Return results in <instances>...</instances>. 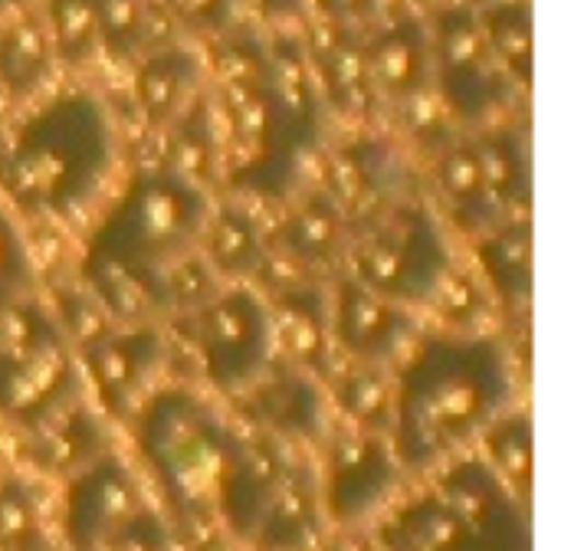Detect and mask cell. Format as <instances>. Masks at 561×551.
<instances>
[{
	"label": "cell",
	"mask_w": 561,
	"mask_h": 551,
	"mask_svg": "<svg viewBox=\"0 0 561 551\" xmlns=\"http://www.w3.org/2000/svg\"><path fill=\"white\" fill-rule=\"evenodd\" d=\"M431 85L447 115L460 122H483L513 99V82L490 56L477 7L444 3L434 13Z\"/></svg>",
	"instance_id": "cell-10"
},
{
	"label": "cell",
	"mask_w": 561,
	"mask_h": 551,
	"mask_svg": "<svg viewBox=\"0 0 561 551\" xmlns=\"http://www.w3.org/2000/svg\"><path fill=\"white\" fill-rule=\"evenodd\" d=\"M348 230L342 207L325 191H312L279 227L276 246L296 269H322L345 260Z\"/></svg>",
	"instance_id": "cell-22"
},
{
	"label": "cell",
	"mask_w": 561,
	"mask_h": 551,
	"mask_svg": "<svg viewBox=\"0 0 561 551\" xmlns=\"http://www.w3.org/2000/svg\"><path fill=\"white\" fill-rule=\"evenodd\" d=\"M401 473L404 470L381 434H342L329 450L325 477L319 483L322 509L339 526H355L388 503Z\"/></svg>",
	"instance_id": "cell-11"
},
{
	"label": "cell",
	"mask_w": 561,
	"mask_h": 551,
	"mask_svg": "<svg viewBox=\"0 0 561 551\" xmlns=\"http://www.w3.org/2000/svg\"><path fill=\"white\" fill-rule=\"evenodd\" d=\"M204 378L217 391L256 384L273 355L270 306L253 289H217L204 306L181 315Z\"/></svg>",
	"instance_id": "cell-9"
},
{
	"label": "cell",
	"mask_w": 561,
	"mask_h": 551,
	"mask_svg": "<svg viewBox=\"0 0 561 551\" xmlns=\"http://www.w3.org/2000/svg\"><path fill=\"white\" fill-rule=\"evenodd\" d=\"M312 7L325 23H339V26L365 23L378 13V0H312Z\"/></svg>",
	"instance_id": "cell-39"
},
{
	"label": "cell",
	"mask_w": 561,
	"mask_h": 551,
	"mask_svg": "<svg viewBox=\"0 0 561 551\" xmlns=\"http://www.w3.org/2000/svg\"><path fill=\"white\" fill-rule=\"evenodd\" d=\"M322 551H375L371 542H362V539H339V542H332L329 549Z\"/></svg>",
	"instance_id": "cell-40"
},
{
	"label": "cell",
	"mask_w": 561,
	"mask_h": 551,
	"mask_svg": "<svg viewBox=\"0 0 561 551\" xmlns=\"http://www.w3.org/2000/svg\"><path fill=\"white\" fill-rule=\"evenodd\" d=\"M322 526V496L319 480L302 467L283 457V467L266 496L263 516L256 523L253 542L266 551H306Z\"/></svg>",
	"instance_id": "cell-18"
},
{
	"label": "cell",
	"mask_w": 561,
	"mask_h": 551,
	"mask_svg": "<svg viewBox=\"0 0 561 551\" xmlns=\"http://www.w3.org/2000/svg\"><path fill=\"white\" fill-rule=\"evenodd\" d=\"M220 115L227 131V174L233 187L283 197L296 177L299 154L312 148L306 131L279 102L266 79L263 43L237 36L217 46Z\"/></svg>",
	"instance_id": "cell-6"
},
{
	"label": "cell",
	"mask_w": 561,
	"mask_h": 551,
	"mask_svg": "<svg viewBox=\"0 0 561 551\" xmlns=\"http://www.w3.org/2000/svg\"><path fill=\"white\" fill-rule=\"evenodd\" d=\"M345 260L355 283L398 306L431 302L454 279V253L437 217L408 197L352 223Z\"/></svg>",
	"instance_id": "cell-7"
},
{
	"label": "cell",
	"mask_w": 561,
	"mask_h": 551,
	"mask_svg": "<svg viewBox=\"0 0 561 551\" xmlns=\"http://www.w3.org/2000/svg\"><path fill=\"white\" fill-rule=\"evenodd\" d=\"M204 260L217 276H250L266 266V240L253 214L243 207L210 210L204 223Z\"/></svg>",
	"instance_id": "cell-28"
},
{
	"label": "cell",
	"mask_w": 561,
	"mask_h": 551,
	"mask_svg": "<svg viewBox=\"0 0 561 551\" xmlns=\"http://www.w3.org/2000/svg\"><path fill=\"white\" fill-rule=\"evenodd\" d=\"M431 3H440L444 7V3H467V0H431Z\"/></svg>",
	"instance_id": "cell-43"
},
{
	"label": "cell",
	"mask_w": 561,
	"mask_h": 551,
	"mask_svg": "<svg viewBox=\"0 0 561 551\" xmlns=\"http://www.w3.org/2000/svg\"><path fill=\"white\" fill-rule=\"evenodd\" d=\"M483 191L500 223L529 217V148L519 128H496L473 141Z\"/></svg>",
	"instance_id": "cell-23"
},
{
	"label": "cell",
	"mask_w": 561,
	"mask_h": 551,
	"mask_svg": "<svg viewBox=\"0 0 561 551\" xmlns=\"http://www.w3.org/2000/svg\"><path fill=\"white\" fill-rule=\"evenodd\" d=\"M247 411L256 424L289 440H319L325 401L306 371H279L247 388Z\"/></svg>",
	"instance_id": "cell-21"
},
{
	"label": "cell",
	"mask_w": 561,
	"mask_h": 551,
	"mask_svg": "<svg viewBox=\"0 0 561 551\" xmlns=\"http://www.w3.org/2000/svg\"><path fill=\"white\" fill-rule=\"evenodd\" d=\"M53 39L39 16H16L0 26V89L30 99L53 72Z\"/></svg>",
	"instance_id": "cell-27"
},
{
	"label": "cell",
	"mask_w": 561,
	"mask_h": 551,
	"mask_svg": "<svg viewBox=\"0 0 561 551\" xmlns=\"http://www.w3.org/2000/svg\"><path fill=\"white\" fill-rule=\"evenodd\" d=\"M201 95V62L171 43L138 59L135 105L151 128H171Z\"/></svg>",
	"instance_id": "cell-20"
},
{
	"label": "cell",
	"mask_w": 561,
	"mask_h": 551,
	"mask_svg": "<svg viewBox=\"0 0 561 551\" xmlns=\"http://www.w3.org/2000/svg\"><path fill=\"white\" fill-rule=\"evenodd\" d=\"M273 13H296L302 7V0H266Z\"/></svg>",
	"instance_id": "cell-41"
},
{
	"label": "cell",
	"mask_w": 561,
	"mask_h": 551,
	"mask_svg": "<svg viewBox=\"0 0 561 551\" xmlns=\"http://www.w3.org/2000/svg\"><path fill=\"white\" fill-rule=\"evenodd\" d=\"M115 125L89 92H66L0 141V194L23 214L69 217L115 168Z\"/></svg>",
	"instance_id": "cell-3"
},
{
	"label": "cell",
	"mask_w": 561,
	"mask_h": 551,
	"mask_svg": "<svg viewBox=\"0 0 561 551\" xmlns=\"http://www.w3.org/2000/svg\"><path fill=\"white\" fill-rule=\"evenodd\" d=\"M56 306H59V309H56V322H59V329H62L69 348L85 352V348H92L99 338H105V335L115 329L112 315L102 309V302H99L82 283H79V286L59 289Z\"/></svg>",
	"instance_id": "cell-35"
},
{
	"label": "cell",
	"mask_w": 561,
	"mask_h": 551,
	"mask_svg": "<svg viewBox=\"0 0 561 551\" xmlns=\"http://www.w3.org/2000/svg\"><path fill=\"white\" fill-rule=\"evenodd\" d=\"M477 260L486 286L506 309H526L533 299V223L529 217L500 223L477 237Z\"/></svg>",
	"instance_id": "cell-25"
},
{
	"label": "cell",
	"mask_w": 561,
	"mask_h": 551,
	"mask_svg": "<svg viewBox=\"0 0 561 551\" xmlns=\"http://www.w3.org/2000/svg\"><path fill=\"white\" fill-rule=\"evenodd\" d=\"M43 23L49 30L56 59L69 66H82L102 53L99 16H95L92 0H46Z\"/></svg>",
	"instance_id": "cell-32"
},
{
	"label": "cell",
	"mask_w": 561,
	"mask_h": 551,
	"mask_svg": "<svg viewBox=\"0 0 561 551\" xmlns=\"http://www.w3.org/2000/svg\"><path fill=\"white\" fill-rule=\"evenodd\" d=\"M490 467L493 473L529 506V483H533V427L526 414H503L490 431Z\"/></svg>",
	"instance_id": "cell-33"
},
{
	"label": "cell",
	"mask_w": 561,
	"mask_h": 551,
	"mask_svg": "<svg viewBox=\"0 0 561 551\" xmlns=\"http://www.w3.org/2000/svg\"><path fill=\"white\" fill-rule=\"evenodd\" d=\"M437 187L450 207V217L457 230L467 237H483L500 227V220L490 210L483 177H480V161L473 151V141L467 145H450L437 158Z\"/></svg>",
	"instance_id": "cell-29"
},
{
	"label": "cell",
	"mask_w": 561,
	"mask_h": 551,
	"mask_svg": "<svg viewBox=\"0 0 561 551\" xmlns=\"http://www.w3.org/2000/svg\"><path fill=\"white\" fill-rule=\"evenodd\" d=\"M138 454L171 509L184 519H210L247 457V440L197 394H151L135 424Z\"/></svg>",
	"instance_id": "cell-5"
},
{
	"label": "cell",
	"mask_w": 561,
	"mask_h": 551,
	"mask_svg": "<svg viewBox=\"0 0 561 551\" xmlns=\"http://www.w3.org/2000/svg\"><path fill=\"white\" fill-rule=\"evenodd\" d=\"M164 358V338L154 322L145 325H115L105 338L82 352L92 391L112 414H125L154 368Z\"/></svg>",
	"instance_id": "cell-14"
},
{
	"label": "cell",
	"mask_w": 561,
	"mask_h": 551,
	"mask_svg": "<svg viewBox=\"0 0 561 551\" xmlns=\"http://www.w3.org/2000/svg\"><path fill=\"white\" fill-rule=\"evenodd\" d=\"M375 551H533L529 506L486 460H457L434 490L398 506Z\"/></svg>",
	"instance_id": "cell-4"
},
{
	"label": "cell",
	"mask_w": 561,
	"mask_h": 551,
	"mask_svg": "<svg viewBox=\"0 0 561 551\" xmlns=\"http://www.w3.org/2000/svg\"><path fill=\"white\" fill-rule=\"evenodd\" d=\"M79 368L49 309L23 299L0 315V421L36 431L76 401Z\"/></svg>",
	"instance_id": "cell-8"
},
{
	"label": "cell",
	"mask_w": 561,
	"mask_h": 551,
	"mask_svg": "<svg viewBox=\"0 0 561 551\" xmlns=\"http://www.w3.org/2000/svg\"><path fill=\"white\" fill-rule=\"evenodd\" d=\"M164 3L168 13L201 30H224L237 7V0H164Z\"/></svg>",
	"instance_id": "cell-38"
},
{
	"label": "cell",
	"mask_w": 561,
	"mask_h": 551,
	"mask_svg": "<svg viewBox=\"0 0 561 551\" xmlns=\"http://www.w3.org/2000/svg\"><path fill=\"white\" fill-rule=\"evenodd\" d=\"M210 200L204 187L158 168L131 177L99 220L82 260V286L115 325L164 315V273L194 253Z\"/></svg>",
	"instance_id": "cell-1"
},
{
	"label": "cell",
	"mask_w": 561,
	"mask_h": 551,
	"mask_svg": "<svg viewBox=\"0 0 561 551\" xmlns=\"http://www.w3.org/2000/svg\"><path fill=\"white\" fill-rule=\"evenodd\" d=\"M302 46L322 102H329L335 112L352 118H365L375 112L378 92L368 72L365 43L352 33V26L322 20Z\"/></svg>",
	"instance_id": "cell-16"
},
{
	"label": "cell",
	"mask_w": 561,
	"mask_h": 551,
	"mask_svg": "<svg viewBox=\"0 0 561 551\" xmlns=\"http://www.w3.org/2000/svg\"><path fill=\"white\" fill-rule=\"evenodd\" d=\"M141 506L145 503L135 473L118 457L102 454L69 477L62 500V529L69 549L99 551L102 542Z\"/></svg>",
	"instance_id": "cell-12"
},
{
	"label": "cell",
	"mask_w": 561,
	"mask_h": 551,
	"mask_svg": "<svg viewBox=\"0 0 561 551\" xmlns=\"http://www.w3.org/2000/svg\"><path fill=\"white\" fill-rule=\"evenodd\" d=\"M0 551H53L39 500L23 477L0 480Z\"/></svg>",
	"instance_id": "cell-34"
},
{
	"label": "cell",
	"mask_w": 561,
	"mask_h": 551,
	"mask_svg": "<svg viewBox=\"0 0 561 551\" xmlns=\"http://www.w3.org/2000/svg\"><path fill=\"white\" fill-rule=\"evenodd\" d=\"M33 283H36V273H33L26 243L16 233L13 220L0 210V315H7L13 306L30 299Z\"/></svg>",
	"instance_id": "cell-36"
},
{
	"label": "cell",
	"mask_w": 561,
	"mask_h": 551,
	"mask_svg": "<svg viewBox=\"0 0 561 551\" xmlns=\"http://www.w3.org/2000/svg\"><path fill=\"white\" fill-rule=\"evenodd\" d=\"M270 306L273 345H283L296 368L319 371L329 361V296L312 283L276 286Z\"/></svg>",
	"instance_id": "cell-19"
},
{
	"label": "cell",
	"mask_w": 561,
	"mask_h": 551,
	"mask_svg": "<svg viewBox=\"0 0 561 551\" xmlns=\"http://www.w3.org/2000/svg\"><path fill=\"white\" fill-rule=\"evenodd\" d=\"M224 161V141L220 125L210 99L197 95L191 108L168 128V148H164V171L204 187Z\"/></svg>",
	"instance_id": "cell-26"
},
{
	"label": "cell",
	"mask_w": 561,
	"mask_h": 551,
	"mask_svg": "<svg viewBox=\"0 0 561 551\" xmlns=\"http://www.w3.org/2000/svg\"><path fill=\"white\" fill-rule=\"evenodd\" d=\"M16 3H20V0H0V16H3L7 10H13Z\"/></svg>",
	"instance_id": "cell-42"
},
{
	"label": "cell",
	"mask_w": 561,
	"mask_h": 551,
	"mask_svg": "<svg viewBox=\"0 0 561 551\" xmlns=\"http://www.w3.org/2000/svg\"><path fill=\"white\" fill-rule=\"evenodd\" d=\"M322 191L342 207L352 227L401 197V161L381 138L348 141L329 158Z\"/></svg>",
	"instance_id": "cell-15"
},
{
	"label": "cell",
	"mask_w": 561,
	"mask_h": 551,
	"mask_svg": "<svg viewBox=\"0 0 561 551\" xmlns=\"http://www.w3.org/2000/svg\"><path fill=\"white\" fill-rule=\"evenodd\" d=\"M99 551H171L168 526L151 506H141L102 542Z\"/></svg>",
	"instance_id": "cell-37"
},
{
	"label": "cell",
	"mask_w": 561,
	"mask_h": 551,
	"mask_svg": "<svg viewBox=\"0 0 561 551\" xmlns=\"http://www.w3.org/2000/svg\"><path fill=\"white\" fill-rule=\"evenodd\" d=\"M335 401L355 431L381 434L391 431L394 407V381L381 371V365H358L335 384Z\"/></svg>",
	"instance_id": "cell-31"
},
{
	"label": "cell",
	"mask_w": 561,
	"mask_h": 551,
	"mask_svg": "<svg viewBox=\"0 0 561 551\" xmlns=\"http://www.w3.org/2000/svg\"><path fill=\"white\" fill-rule=\"evenodd\" d=\"M30 460L53 477H72L92 460H99L105 450V427L102 421L79 407L76 401L56 411L49 421H43L36 431H30Z\"/></svg>",
	"instance_id": "cell-24"
},
{
	"label": "cell",
	"mask_w": 561,
	"mask_h": 551,
	"mask_svg": "<svg viewBox=\"0 0 561 551\" xmlns=\"http://www.w3.org/2000/svg\"><path fill=\"white\" fill-rule=\"evenodd\" d=\"M477 13L496 66L510 76V82L529 89L533 85V3L496 0Z\"/></svg>",
	"instance_id": "cell-30"
},
{
	"label": "cell",
	"mask_w": 561,
	"mask_h": 551,
	"mask_svg": "<svg viewBox=\"0 0 561 551\" xmlns=\"http://www.w3.org/2000/svg\"><path fill=\"white\" fill-rule=\"evenodd\" d=\"M329 329L332 342H339L355 361L385 365L414 335V319L404 306L365 289L348 276L329 299Z\"/></svg>",
	"instance_id": "cell-13"
},
{
	"label": "cell",
	"mask_w": 561,
	"mask_h": 551,
	"mask_svg": "<svg viewBox=\"0 0 561 551\" xmlns=\"http://www.w3.org/2000/svg\"><path fill=\"white\" fill-rule=\"evenodd\" d=\"M513 365L490 335H434L394 378L391 450L401 470L424 473L477 437L513 404Z\"/></svg>",
	"instance_id": "cell-2"
},
{
	"label": "cell",
	"mask_w": 561,
	"mask_h": 551,
	"mask_svg": "<svg viewBox=\"0 0 561 551\" xmlns=\"http://www.w3.org/2000/svg\"><path fill=\"white\" fill-rule=\"evenodd\" d=\"M365 59L378 95L404 105L431 89V30L417 16L381 26L365 43Z\"/></svg>",
	"instance_id": "cell-17"
}]
</instances>
